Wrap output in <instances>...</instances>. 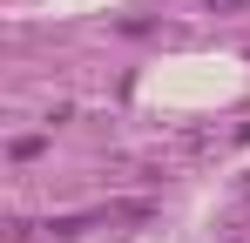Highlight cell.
Segmentation results:
<instances>
[{"label": "cell", "mask_w": 250, "mask_h": 243, "mask_svg": "<svg viewBox=\"0 0 250 243\" xmlns=\"http://www.w3.org/2000/svg\"><path fill=\"white\" fill-rule=\"evenodd\" d=\"M230 7H250V0H209V14H230Z\"/></svg>", "instance_id": "6da1fadb"}]
</instances>
